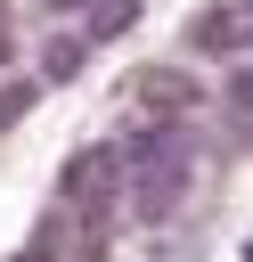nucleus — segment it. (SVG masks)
<instances>
[{"mask_svg":"<svg viewBox=\"0 0 253 262\" xmlns=\"http://www.w3.org/2000/svg\"><path fill=\"white\" fill-rule=\"evenodd\" d=\"M122 164H131L139 213H163V205L180 196V180H188V139H180V131H139V139L122 147Z\"/></svg>","mask_w":253,"mask_h":262,"instance_id":"nucleus-1","label":"nucleus"},{"mask_svg":"<svg viewBox=\"0 0 253 262\" xmlns=\"http://www.w3.org/2000/svg\"><path fill=\"white\" fill-rule=\"evenodd\" d=\"M188 41H196V49H212V57H237V49H253V0H229V8H204Z\"/></svg>","mask_w":253,"mask_h":262,"instance_id":"nucleus-2","label":"nucleus"},{"mask_svg":"<svg viewBox=\"0 0 253 262\" xmlns=\"http://www.w3.org/2000/svg\"><path fill=\"white\" fill-rule=\"evenodd\" d=\"M41 66H49V82H65V74H82V41H57V49L41 57Z\"/></svg>","mask_w":253,"mask_h":262,"instance_id":"nucleus-3","label":"nucleus"},{"mask_svg":"<svg viewBox=\"0 0 253 262\" xmlns=\"http://www.w3.org/2000/svg\"><path fill=\"white\" fill-rule=\"evenodd\" d=\"M131 16H139V0H114V8H106V16H98V25H90V33H98V41H106V33H122V25H131Z\"/></svg>","mask_w":253,"mask_h":262,"instance_id":"nucleus-4","label":"nucleus"},{"mask_svg":"<svg viewBox=\"0 0 253 262\" xmlns=\"http://www.w3.org/2000/svg\"><path fill=\"white\" fill-rule=\"evenodd\" d=\"M24 106H33V90H8V98H0V123H16Z\"/></svg>","mask_w":253,"mask_h":262,"instance_id":"nucleus-5","label":"nucleus"},{"mask_svg":"<svg viewBox=\"0 0 253 262\" xmlns=\"http://www.w3.org/2000/svg\"><path fill=\"white\" fill-rule=\"evenodd\" d=\"M237 106H253V74H237Z\"/></svg>","mask_w":253,"mask_h":262,"instance_id":"nucleus-6","label":"nucleus"},{"mask_svg":"<svg viewBox=\"0 0 253 262\" xmlns=\"http://www.w3.org/2000/svg\"><path fill=\"white\" fill-rule=\"evenodd\" d=\"M49 8H82V0H49Z\"/></svg>","mask_w":253,"mask_h":262,"instance_id":"nucleus-7","label":"nucleus"},{"mask_svg":"<svg viewBox=\"0 0 253 262\" xmlns=\"http://www.w3.org/2000/svg\"><path fill=\"white\" fill-rule=\"evenodd\" d=\"M0 57H8V25H0Z\"/></svg>","mask_w":253,"mask_h":262,"instance_id":"nucleus-8","label":"nucleus"}]
</instances>
